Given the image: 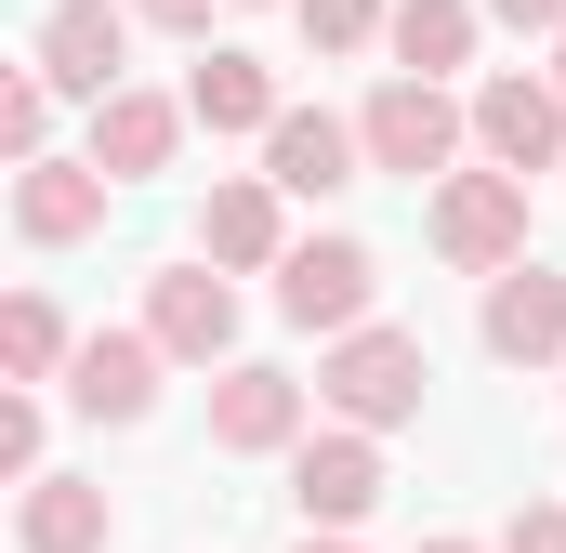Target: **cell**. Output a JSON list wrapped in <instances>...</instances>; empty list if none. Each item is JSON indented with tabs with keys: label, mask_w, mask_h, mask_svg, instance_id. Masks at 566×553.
Segmentation results:
<instances>
[{
	"label": "cell",
	"mask_w": 566,
	"mask_h": 553,
	"mask_svg": "<svg viewBox=\"0 0 566 553\" xmlns=\"http://www.w3.org/2000/svg\"><path fill=\"white\" fill-rule=\"evenodd\" d=\"M461 133H474V106H448V80H382V93L356 106V145H369V171H409V185H448Z\"/></svg>",
	"instance_id": "6da1fadb"
},
{
	"label": "cell",
	"mask_w": 566,
	"mask_h": 553,
	"mask_svg": "<svg viewBox=\"0 0 566 553\" xmlns=\"http://www.w3.org/2000/svg\"><path fill=\"white\" fill-rule=\"evenodd\" d=\"M422 330H356V343H329V369H316V396L343 409V435H382V421H422Z\"/></svg>",
	"instance_id": "7a4b0ae2"
},
{
	"label": "cell",
	"mask_w": 566,
	"mask_h": 553,
	"mask_svg": "<svg viewBox=\"0 0 566 553\" xmlns=\"http://www.w3.org/2000/svg\"><path fill=\"white\" fill-rule=\"evenodd\" d=\"M434 251L461 276H514L527 264V185L514 171H448L434 185Z\"/></svg>",
	"instance_id": "3957f363"
},
{
	"label": "cell",
	"mask_w": 566,
	"mask_h": 553,
	"mask_svg": "<svg viewBox=\"0 0 566 553\" xmlns=\"http://www.w3.org/2000/svg\"><path fill=\"white\" fill-rule=\"evenodd\" d=\"M369 290H382V264H369L356 238H303V251L277 264V316H290V330L356 343V330H369Z\"/></svg>",
	"instance_id": "277c9868"
},
{
	"label": "cell",
	"mask_w": 566,
	"mask_h": 553,
	"mask_svg": "<svg viewBox=\"0 0 566 553\" xmlns=\"http://www.w3.org/2000/svg\"><path fill=\"white\" fill-rule=\"evenodd\" d=\"M119 66H133V13H119V0H53V13H40V80H53V93H93V106H106V93H133Z\"/></svg>",
	"instance_id": "5b68a950"
},
{
	"label": "cell",
	"mask_w": 566,
	"mask_h": 553,
	"mask_svg": "<svg viewBox=\"0 0 566 553\" xmlns=\"http://www.w3.org/2000/svg\"><path fill=\"white\" fill-rule=\"evenodd\" d=\"M474 145H488V171H514V185L554 171V158H566V93H554V80H527V66L488 80V93H474Z\"/></svg>",
	"instance_id": "8992f818"
},
{
	"label": "cell",
	"mask_w": 566,
	"mask_h": 553,
	"mask_svg": "<svg viewBox=\"0 0 566 553\" xmlns=\"http://www.w3.org/2000/svg\"><path fill=\"white\" fill-rule=\"evenodd\" d=\"M290 501H303V541H343V528L382 501V448H369V435H303V448H290Z\"/></svg>",
	"instance_id": "52a82bcc"
},
{
	"label": "cell",
	"mask_w": 566,
	"mask_h": 553,
	"mask_svg": "<svg viewBox=\"0 0 566 553\" xmlns=\"http://www.w3.org/2000/svg\"><path fill=\"white\" fill-rule=\"evenodd\" d=\"M356 158H369V145H356V119L290 106L277 133H264V185H277V198H343V185H356Z\"/></svg>",
	"instance_id": "ba28073f"
},
{
	"label": "cell",
	"mask_w": 566,
	"mask_h": 553,
	"mask_svg": "<svg viewBox=\"0 0 566 553\" xmlns=\"http://www.w3.org/2000/svg\"><path fill=\"white\" fill-rule=\"evenodd\" d=\"M211 448H238V461L303 448V383H290V369H224V383H211Z\"/></svg>",
	"instance_id": "9c48e42d"
},
{
	"label": "cell",
	"mask_w": 566,
	"mask_h": 553,
	"mask_svg": "<svg viewBox=\"0 0 566 553\" xmlns=\"http://www.w3.org/2000/svg\"><path fill=\"white\" fill-rule=\"evenodd\" d=\"M488 356H514V369L566 356V276H554V264H514V276H488Z\"/></svg>",
	"instance_id": "30bf717a"
},
{
	"label": "cell",
	"mask_w": 566,
	"mask_h": 553,
	"mask_svg": "<svg viewBox=\"0 0 566 553\" xmlns=\"http://www.w3.org/2000/svg\"><path fill=\"white\" fill-rule=\"evenodd\" d=\"M66 396L93 421H145L158 409V343H145V330H93V343L66 356Z\"/></svg>",
	"instance_id": "8fae6325"
},
{
	"label": "cell",
	"mask_w": 566,
	"mask_h": 553,
	"mask_svg": "<svg viewBox=\"0 0 566 553\" xmlns=\"http://www.w3.org/2000/svg\"><path fill=\"white\" fill-rule=\"evenodd\" d=\"M171 145H185V106H171V93H106V106H93V171H106V185L171 171Z\"/></svg>",
	"instance_id": "7c38bea8"
},
{
	"label": "cell",
	"mask_w": 566,
	"mask_h": 553,
	"mask_svg": "<svg viewBox=\"0 0 566 553\" xmlns=\"http://www.w3.org/2000/svg\"><path fill=\"white\" fill-rule=\"evenodd\" d=\"M145 343H158V356H224V343H238V290L198 276V264H171L145 290Z\"/></svg>",
	"instance_id": "4fadbf2b"
},
{
	"label": "cell",
	"mask_w": 566,
	"mask_h": 553,
	"mask_svg": "<svg viewBox=\"0 0 566 553\" xmlns=\"http://www.w3.org/2000/svg\"><path fill=\"white\" fill-rule=\"evenodd\" d=\"M13 225H27L40 251L93 238V225H106V171H93V158H40V171H13Z\"/></svg>",
	"instance_id": "5bb4252c"
},
{
	"label": "cell",
	"mask_w": 566,
	"mask_h": 553,
	"mask_svg": "<svg viewBox=\"0 0 566 553\" xmlns=\"http://www.w3.org/2000/svg\"><path fill=\"white\" fill-rule=\"evenodd\" d=\"M198 251H211V264H290L303 238L277 225V185L251 171V185H211V211H198Z\"/></svg>",
	"instance_id": "9a60e30c"
},
{
	"label": "cell",
	"mask_w": 566,
	"mask_h": 553,
	"mask_svg": "<svg viewBox=\"0 0 566 553\" xmlns=\"http://www.w3.org/2000/svg\"><path fill=\"white\" fill-rule=\"evenodd\" d=\"M13 541H27V553H106V541H119V514H106V488L40 474V488L13 501Z\"/></svg>",
	"instance_id": "2e32d148"
},
{
	"label": "cell",
	"mask_w": 566,
	"mask_h": 553,
	"mask_svg": "<svg viewBox=\"0 0 566 553\" xmlns=\"http://www.w3.org/2000/svg\"><path fill=\"white\" fill-rule=\"evenodd\" d=\"M185 119H198V133H277L290 106H277V80H264L251 53H198V80H185Z\"/></svg>",
	"instance_id": "e0dca14e"
},
{
	"label": "cell",
	"mask_w": 566,
	"mask_h": 553,
	"mask_svg": "<svg viewBox=\"0 0 566 553\" xmlns=\"http://www.w3.org/2000/svg\"><path fill=\"white\" fill-rule=\"evenodd\" d=\"M396 80H448L461 53H474V0H396Z\"/></svg>",
	"instance_id": "ac0fdd59"
},
{
	"label": "cell",
	"mask_w": 566,
	"mask_h": 553,
	"mask_svg": "<svg viewBox=\"0 0 566 553\" xmlns=\"http://www.w3.org/2000/svg\"><path fill=\"white\" fill-rule=\"evenodd\" d=\"M66 356H80V343H66V316H53L40 290H13V303H0V369H13V383H53Z\"/></svg>",
	"instance_id": "d6986e66"
},
{
	"label": "cell",
	"mask_w": 566,
	"mask_h": 553,
	"mask_svg": "<svg viewBox=\"0 0 566 553\" xmlns=\"http://www.w3.org/2000/svg\"><path fill=\"white\" fill-rule=\"evenodd\" d=\"M40 133H53V80L13 66V80H0V145H13V171H40Z\"/></svg>",
	"instance_id": "ffe728a7"
},
{
	"label": "cell",
	"mask_w": 566,
	"mask_h": 553,
	"mask_svg": "<svg viewBox=\"0 0 566 553\" xmlns=\"http://www.w3.org/2000/svg\"><path fill=\"white\" fill-rule=\"evenodd\" d=\"M382 27H396L382 0H303V40H316V53H356V40H382Z\"/></svg>",
	"instance_id": "44dd1931"
},
{
	"label": "cell",
	"mask_w": 566,
	"mask_h": 553,
	"mask_svg": "<svg viewBox=\"0 0 566 553\" xmlns=\"http://www.w3.org/2000/svg\"><path fill=\"white\" fill-rule=\"evenodd\" d=\"M0 461L40 488V396H0Z\"/></svg>",
	"instance_id": "7402d4cb"
},
{
	"label": "cell",
	"mask_w": 566,
	"mask_h": 553,
	"mask_svg": "<svg viewBox=\"0 0 566 553\" xmlns=\"http://www.w3.org/2000/svg\"><path fill=\"white\" fill-rule=\"evenodd\" d=\"M501 553H566V501H527V514L501 528Z\"/></svg>",
	"instance_id": "603a6c76"
},
{
	"label": "cell",
	"mask_w": 566,
	"mask_h": 553,
	"mask_svg": "<svg viewBox=\"0 0 566 553\" xmlns=\"http://www.w3.org/2000/svg\"><path fill=\"white\" fill-rule=\"evenodd\" d=\"M488 13H501V27H554V40H566V0H488Z\"/></svg>",
	"instance_id": "cb8c5ba5"
},
{
	"label": "cell",
	"mask_w": 566,
	"mask_h": 553,
	"mask_svg": "<svg viewBox=\"0 0 566 553\" xmlns=\"http://www.w3.org/2000/svg\"><path fill=\"white\" fill-rule=\"evenodd\" d=\"M145 27H211V0H133Z\"/></svg>",
	"instance_id": "d4e9b609"
},
{
	"label": "cell",
	"mask_w": 566,
	"mask_h": 553,
	"mask_svg": "<svg viewBox=\"0 0 566 553\" xmlns=\"http://www.w3.org/2000/svg\"><path fill=\"white\" fill-rule=\"evenodd\" d=\"M303 553H356V541H303Z\"/></svg>",
	"instance_id": "484cf974"
},
{
	"label": "cell",
	"mask_w": 566,
	"mask_h": 553,
	"mask_svg": "<svg viewBox=\"0 0 566 553\" xmlns=\"http://www.w3.org/2000/svg\"><path fill=\"white\" fill-rule=\"evenodd\" d=\"M554 93H566V40H554Z\"/></svg>",
	"instance_id": "4316f807"
},
{
	"label": "cell",
	"mask_w": 566,
	"mask_h": 553,
	"mask_svg": "<svg viewBox=\"0 0 566 553\" xmlns=\"http://www.w3.org/2000/svg\"><path fill=\"white\" fill-rule=\"evenodd\" d=\"M422 553H474V541H422Z\"/></svg>",
	"instance_id": "83f0119b"
}]
</instances>
